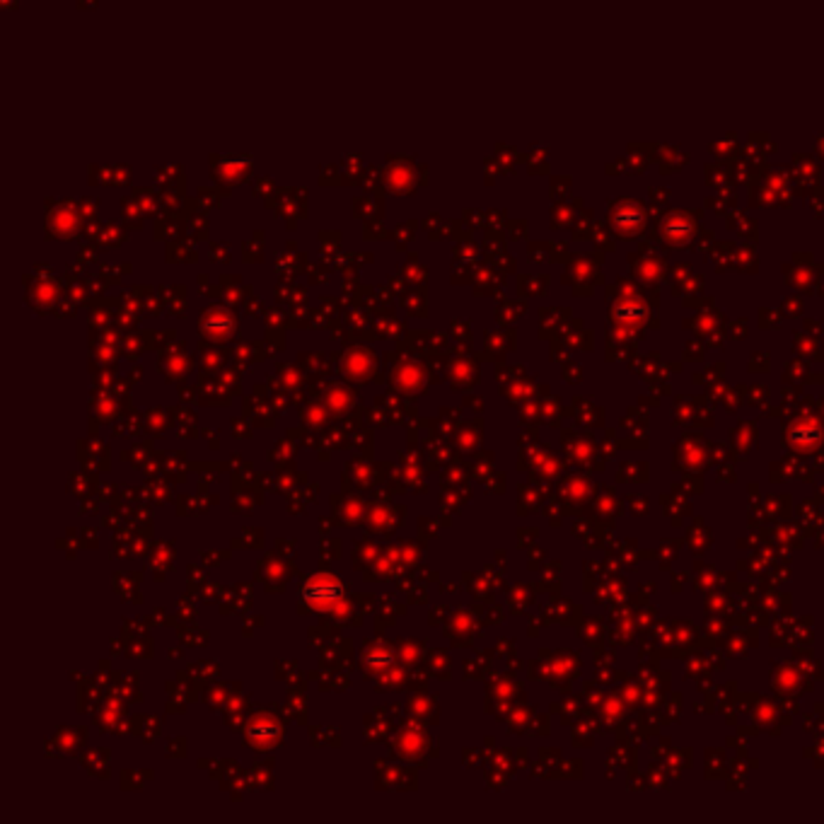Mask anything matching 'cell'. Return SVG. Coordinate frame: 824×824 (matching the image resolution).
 Here are the masks:
<instances>
[{"label":"cell","instance_id":"2","mask_svg":"<svg viewBox=\"0 0 824 824\" xmlns=\"http://www.w3.org/2000/svg\"><path fill=\"white\" fill-rule=\"evenodd\" d=\"M259 737H264L261 750H273L278 740H281V725L271 718H257L249 725V745H257Z\"/></svg>","mask_w":824,"mask_h":824},{"label":"cell","instance_id":"1","mask_svg":"<svg viewBox=\"0 0 824 824\" xmlns=\"http://www.w3.org/2000/svg\"><path fill=\"white\" fill-rule=\"evenodd\" d=\"M341 581L334 573H317L302 585V599L314 609H324L329 604H337L341 597Z\"/></svg>","mask_w":824,"mask_h":824}]
</instances>
